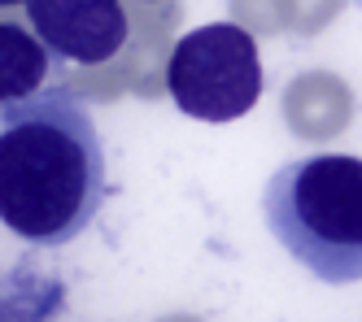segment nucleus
I'll return each instance as SVG.
<instances>
[{
    "mask_svg": "<svg viewBox=\"0 0 362 322\" xmlns=\"http://www.w3.org/2000/svg\"><path fill=\"white\" fill-rule=\"evenodd\" d=\"M110 196L105 144L70 92L0 105V222L27 244L79 239Z\"/></svg>",
    "mask_w": 362,
    "mask_h": 322,
    "instance_id": "f257e3e1",
    "label": "nucleus"
},
{
    "mask_svg": "<svg viewBox=\"0 0 362 322\" xmlns=\"http://www.w3.org/2000/svg\"><path fill=\"white\" fill-rule=\"evenodd\" d=\"M0 5H5V9H9V5H27V0H0Z\"/></svg>",
    "mask_w": 362,
    "mask_h": 322,
    "instance_id": "423d86ee",
    "label": "nucleus"
},
{
    "mask_svg": "<svg viewBox=\"0 0 362 322\" xmlns=\"http://www.w3.org/2000/svg\"><path fill=\"white\" fill-rule=\"evenodd\" d=\"M48 57L53 52L44 48L40 35L22 31L13 22H0V105L40 92L48 78Z\"/></svg>",
    "mask_w": 362,
    "mask_h": 322,
    "instance_id": "39448f33",
    "label": "nucleus"
},
{
    "mask_svg": "<svg viewBox=\"0 0 362 322\" xmlns=\"http://www.w3.org/2000/svg\"><path fill=\"white\" fill-rule=\"evenodd\" d=\"M27 18L57 61L96 66L127 44V13L118 0H27Z\"/></svg>",
    "mask_w": 362,
    "mask_h": 322,
    "instance_id": "20e7f679",
    "label": "nucleus"
},
{
    "mask_svg": "<svg viewBox=\"0 0 362 322\" xmlns=\"http://www.w3.org/2000/svg\"><path fill=\"white\" fill-rule=\"evenodd\" d=\"M262 218L293 261L323 283L362 279V161L315 153L271 174Z\"/></svg>",
    "mask_w": 362,
    "mask_h": 322,
    "instance_id": "f03ea898",
    "label": "nucleus"
},
{
    "mask_svg": "<svg viewBox=\"0 0 362 322\" xmlns=\"http://www.w3.org/2000/svg\"><path fill=\"white\" fill-rule=\"evenodd\" d=\"M170 100L201 122H236L262 96V57L245 26L210 22L188 31L166 61Z\"/></svg>",
    "mask_w": 362,
    "mask_h": 322,
    "instance_id": "7ed1b4c3",
    "label": "nucleus"
}]
</instances>
